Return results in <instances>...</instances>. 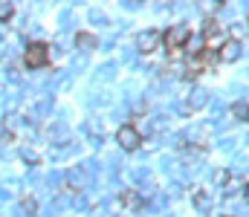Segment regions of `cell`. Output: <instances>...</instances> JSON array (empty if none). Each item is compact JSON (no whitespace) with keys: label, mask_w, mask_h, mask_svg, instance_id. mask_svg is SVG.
Returning <instances> with one entry per match:
<instances>
[{"label":"cell","mask_w":249,"mask_h":217,"mask_svg":"<svg viewBox=\"0 0 249 217\" xmlns=\"http://www.w3.org/2000/svg\"><path fill=\"white\" fill-rule=\"evenodd\" d=\"M160 38H162L165 50L171 55H177L180 50H186L188 44H191V26H186V23H171L165 32H160Z\"/></svg>","instance_id":"obj_1"},{"label":"cell","mask_w":249,"mask_h":217,"mask_svg":"<svg viewBox=\"0 0 249 217\" xmlns=\"http://www.w3.org/2000/svg\"><path fill=\"white\" fill-rule=\"evenodd\" d=\"M47 61H50V44L32 41V44L26 47V52H23V64H26L29 70H41V67H47Z\"/></svg>","instance_id":"obj_2"},{"label":"cell","mask_w":249,"mask_h":217,"mask_svg":"<svg viewBox=\"0 0 249 217\" xmlns=\"http://www.w3.org/2000/svg\"><path fill=\"white\" fill-rule=\"evenodd\" d=\"M226 38H229V35H226V26H223L220 20H206V26H203V50L214 52Z\"/></svg>","instance_id":"obj_3"},{"label":"cell","mask_w":249,"mask_h":217,"mask_svg":"<svg viewBox=\"0 0 249 217\" xmlns=\"http://www.w3.org/2000/svg\"><path fill=\"white\" fill-rule=\"evenodd\" d=\"M209 61H212V52L209 50H194L186 58V78H197L209 70Z\"/></svg>","instance_id":"obj_4"},{"label":"cell","mask_w":249,"mask_h":217,"mask_svg":"<svg viewBox=\"0 0 249 217\" xmlns=\"http://www.w3.org/2000/svg\"><path fill=\"white\" fill-rule=\"evenodd\" d=\"M241 55H244V44L235 41V38H226V41L214 50V58H217V61H226V64H235Z\"/></svg>","instance_id":"obj_5"},{"label":"cell","mask_w":249,"mask_h":217,"mask_svg":"<svg viewBox=\"0 0 249 217\" xmlns=\"http://www.w3.org/2000/svg\"><path fill=\"white\" fill-rule=\"evenodd\" d=\"M116 142L122 150H136L139 145H142V134H139V128H133V125H122L119 131H116Z\"/></svg>","instance_id":"obj_6"},{"label":"cell","mask_w":249,"mask_h":217,"mask_svg":"<svg viewBox=\"0 0 249 217\" xmlns=\"http://www.w3.org/2000/svg\"><path fill=\"white\" fill-rule=\"evenodd\" d=\"M160 44H162V38H160V32L157 29H145V32H139L136 35V50L139 52H154V50H160Z\"/></svg>","instance_id":"obj_7"},{"label":"cell","mask_w":249,"mask_h":217,"mask_svg":"<svg viewBox=\"0 0 249 217\" xmlns=\"http://www.w3.org/2000/svg\"><path fill=\"white\" fill-rule=\"evenodd\" d=\"M119 203H122L124 209H127V212H139L145 200H142V194H139L136 188H124L122 194H119Z\"/></svg>","instance_id":"obj_8"},{"label":"cell","mask_w":249,"mask_h":217,"mask_svg":"<svg viewBox=\"0 0 249 217\" xmlns=\"http://www.w3.org/2000/svg\"><path fill=\"white\" fill-rule=\"evenodd\" d=\"M75 47L84 50V52H93V50L99 47V35H93L90 29H78V32H75Z\"/></svg>","instance_id":"obj_9"},{"label":"cell","mask_w":249,"mask_h":217,"mask_svg":"<svg viewBox=\"0 0 249 217\" xmlns=\"http://www.w3.org/2000/svg\"><path fill=\"white\" fill-rule=\"evenodd\" d=\"M12 15H15V6L12 3H0V23L12 20Z\"/></svg>","instance_id":"obj_10"},{"label":"cell","mask_w":249,"mask_h":217,"mask_svg":"<svg viewBox=\"0 0 249 217\" xmlns=\"http://www.w3.org/2000/svg\"><path fill=\"white\" fill-rule=\"evenodd\" d=\"M194 200H197V206H200V209H206V206H209V197H206L203 191H197V194H194Z\"/></svg>","instance_id":"obj_11"},{"label":"cell","mask_w":249,"mask_h":217,"mask_svg":"<svg viewBox=\"0 0 249 217\" xmlns=\"http://www.w3.org/2000/svg\"><path fill=\"white\" fill-rule=\"evenodd\" d=\"M23 209H26L29 215H35V209H38V203H35L32 197H26V200H23Z\"/></svg>","instance_id":"obj_12"},{"label":"cell","mask_w":249,"mask_h":217,"mask_svg":"<svg viewBox=\"0 0 249 217\" xmlns=\"http://www.w3.org/2000/svg\"><path fill=\"white\" fill-rule=\"evenodd\" d=\"M235 116H241V119L247 116V104H244V101H241V104H235Z\"/></svg>","instance_id":"obj_13"}]
</instances>
